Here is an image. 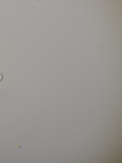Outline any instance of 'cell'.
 <instances>
[{
    "label": "cell",
    "instance_id": "1",
    "mask_svg": "<svg viewBox=\"0 0 122 163\" xmlns=\"http://www.w3.org/2000/svg\"><path fill=\"white\" fill-rule=\"evenodd\" d=\"M3 78V75L1 73H0V82L2 80Z\"/></svg>",
    "mask_w": 122,
    "mask_h": 163
}]
</instances>
